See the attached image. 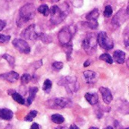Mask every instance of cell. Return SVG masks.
Returning <instances> with one entry per match:
<instances>
[{
  "label": "cell",
  "mask_w": 129,
  "mask_h": 129,
  "mask_svg": "<svg viewBox=\"0 0 129 129\" xmlns=\"http://www.w3.org/2000/svg\"><path fill=\"white\" fill-rule=\"evenodd\" d=\"M5 25H6V23H5L4 20H0V31H2V30L5 28Z\"/></svg>",
  "instance_id": "4dcf8cb0"
},
{
  "label": "cell",
  "mask_w": 129,
  "mask_h": 129,
  "mask_svg": "<svg viewBox=\"0 0 129 129\" xmlns=\"http://www.w3.org/2000/svg\"><path fill=\"white\" fill-rule=\"evenodd\" d=\"M62 82H63L62 85L65 86L67 91L70 93L76 92L79 88V85L76 78L73 76H67L63 78Z\"/></svg>",
  "instance_id": "8992f818"
},
{
  "label": "cell",
  "mask_w": 129,
  "mask_h": 129,
  "mask_svg": "<svg viewBox=\"0 0 129 129\" xmlns=\"http://www.w3.org/2000/svg\"><path fill=\"white\" fill-rule=\"evenodd\" d=\"M98 44V39L95 35L94 33H90L87 35V36L83 40L82 47L88 54H93L96 51Z\"/></svg>",
  "instance_id": "3957f363"
},
{
  "label": "cell",
  "mask_w": 129,
  "mask_h": 129,
  "mask_svg": "<svg viewBox=\"0 0 129 129\" xmlns=\"http://www.w3.org/2000/svg\"><path fill=\"white\" fill-rule=\"evenodd\" d=\"M38 92V88L32 87L29 90V98H27V105H30L35 99L36 93Z\"/></svg>",
  "instance_id": "e0dca14e"
},
{
  "label": "cell",
  "mask_w": 129,
  "mask_h": 129,
  "mask_svg": "<svg viewBox=\"0 0 129 129\" xmlns=\"http://www.w3.org/2000/svg\"><path fill=\"white\" fill-rule=\"evenodd\" d=\"M122 129H129V128H122Z\"/></svg>",
  "instance_id": "b9f144b4"
},
{
  "label": "cell",
  "mask_w": 129,
  "mask_h": 129,
  "mask_svg": "<svg viewBox=\"0 0 129 129\" xmlns=\"http://www.w3.org/2000/svg\"><path fill=\"white\" fill-rule=\"evenodd\" d=\"M52 102L54 105L53 107H60V108L67 107L71 104L70 101L67 98H56L54 101H52Z\"/></svg>",
  "instance_id": "30bf717a"
},
{
  "label": "cell",
  "mask_w": 129,
  "mask_h": 129,
  "mask_svg": "<svg viewBox=\"0 0 129 129\" xmlns=\"http://www.w3.org/2000/svg\"><path fill=\"white\" fill-rule=\"evenodd\" d=\"M98 39V43L99 44V45L103 48L105 50H111L113 48V42L112 39H110L107 33L105 32H101L97 37Z\"/></svg>",
  "instance_id": "5b68a950"
},
{
  "label": "cell",
  "mask_w": 129,
  "mask_h": 129,
  "mask_svg": "<svg viewBox=\"0 0 129 129\" xmlns=\"http://www.w3.org/2000/svg\"><path fill=\"white\" fill-rule=\"evenodd\" d=\"M63 64L62 62H59V61H56L54 63H52V67L54 69V70H60L63 68Z\"/></svg>",
  "instance_id": "83f0119b"
},
{
  "label": "cell",
  "mask_w": 129,
  "mask_h": 129,
  "mask_svg": "<svg viewBox=\"0 0 129 129\" xmlns=\"http://www.w3.org/2000/svg\"><path fill=\"white\" fill-rule=\"evenodd\" d=\"M37 113H38V112L36 110H32L31 112H29L27 114V116L25 117L24 120L26 121V122H32L33 119L37 116Z\"/></svg>",
  "instance_id": "cb8c5ba5"
},
{
  "label": "cell",
  "mask_w": 129,
  "mask_h": 129,
  "mask_svg": "<svg viewBox=\"0 0 129 129\" xmlns=\"http://www.w3.org/2000/svg\"><path fill=\"white\" fill-rule=\"evenodd\" d=\"M84 76L85 79V81L88 83L92 84L94 83L97 81V73L95 72H93L91 70H87L84 72Z\"/></svg>",
  "instance_id": "4fadbf2b"
},
{
  "label": "cell",
  "mask_w": 129,
  "mask_h": 129,
  "mask_svg": "<svg viewBox=\"0 0 129 129\" xmlns=\"http://www.w3.org/2000/svg\"><path fill=\"white\" fill-rule=\"evenodd\" d=\"M89 129H99V128H96V127H91Z\"/></svg>",
  "instance_id": "74e56055"
},
{
  "label": "cell",
  "mask_w": 129,
  "mask_h": 129,
  "mask_svg": "<svg viewBox=\"0 0 129 129\" xmlns=\"http://www.w3.org/2000/svg\"><path fill=\"white\" fill-rule=\"evenodd\" d=\"M38 11L42 14L44 16H48L50 14V9L47 5H42L38 8Z\"/></svg>",
  "instance_id": "ffe728a7"
},
{
  "label": "cell",
  "mask_w": 129,
  "mask_h": 129,
  "mask_svg": "<svg viewBox=\"0 0 129 129\" xmlns=\"http://www.w3.org/2000/svg\"><path fill=\"white\" fill-rule=\"evenodd\" d=\"M69 129H79V128H78L76 125H72L70 127V128Z\"/></svg>",
  "instance_id": "836d02e7"
},
{
  "label": "cell",
  "mask_w": 129,
  "mask_h": 129,
  "mask_svg": "<svg viewBox=\"0 0 129 129\" xmlns=\"http://www.w3.org/2000/svg\"><path fill=\"white\" fill-rule=\"evenodd\" d=\"M30 129H40L39 128V125L37 124V123H33L32 125H31V128Z\"/></svg>",
  "instance_id": "1f68e13d"
},
{
  "label": "cell",
  "mask_w": 129,
  "mask_h": 129,
  "mask_svg": "<svg viewBox=\"0 0 129 129\" xmlns=\"http://www.w3.org/2000/svg\"><path fill=\"white\" fill-rule=\"evenodd\" d=\"M125 20V11L122 9L120 10L113 17V23L117 26H120L122 23H123Z\"/></svg>",
  "instance_id": "7c38bea8"
},
{
  "label": "cell",
  "mask_w": 129,
  "mask_h": 129,
  "mask_svg": "<svg viewBox=\"0 0 129 129\" xmlns=\"http://www.w3.org/2000/svg\"><path fill=\"white\" fill-rule=\"evenodd\" d=\"M113 59L118 63H123L125 60V54L121 50H117L113 53Z\"/></svg>",
  "instance_id": "5bb4252c"
},
{
  "label": "cell",
  "mask_w": 129,
  "mask_h": 129,
  "mask_svg": "<svg viewBox=\"0 0 129 129\" xmlns=\"http://www.w3.org/2000/svg\"><path fill=\"white\" fill-rule=\"evenodd\" d=\"M113 14V8L110 5H107L105 7V9H104V14L105 17H109L112 15Z\"/></svg>",
  "instance_id": "484cf974"
},
{
  "label": "cell",
  "mask_w": 129,
  "mask_h": 129,
  "mask_svg": "<svg viewBox=\"0 0 129 129\" xmlns=\"http://www.w3.org/2000/svg\"><path fill=\"white\" fill-rule=\"evenodd\" d=\"M85 99L87 100V101L91 104V105H94L98 102V97L97 94L94 93H87L85 95Z\"/></svg>",
  "instance_id": "2e32d148"
},
{
  "label": "cell",
  "mask_w": 129,
  "mask_h": 129,
  "mask_svg": "<svg viewBox=\"0 0 129 129\" xmlns=\"http://www.w3.org/2000/svg\"><path fill=\"white\" fill-rule=\"evenodd\" d=\"M53 2H58V1H60V0H52Z\"/></svg>",
  "instance_id": "ab89813d"
},
{
  "label": "cell",
  "mask_w": 129,
  "mask_h": 129,
  "mask_svg": "<svg viewBox=\"0 0 129 129\" xmlns=\"http://www.w3.org/2000/svg\"><path fill=\"white\" fill-rule=\"evenodd\" d=\"M31 79H32L31 76L28 73H25L21 77V82L22 84H27L31 81Z\"/></svg>",
  "instance_id": "d4e9b609"
},
{
  "label": "cell",
  "mask_w": 129,
  "mask_h": 129,
  "mask_svg": "<svg viewBox=\"0 0 129 129\" xmlns=\"http://www.w3.org/2000/svg\"><path fill=\"white\" fill-rule=\"evenodd\" d=\"M13 45L21 53L28 54L30 52V47L28 45V43L23 40L20 39H14L12 42Z\"/></svg>",
  "instance_id": "52a82bcc"
},
{
  "label": "cell",
  "mask_w": 129,
  "mask_h": 129,
  "mask_svg": "<svg viewBox=\"0 0 129 129\" xmlns=\"http://www.w3.org/2000/svg\"><path fill=\"white\" fill-rule=\"evenodd\" d=\"M38 36H39V33L36 32L35 25H31V26H28L21 33L22 38L26 39H31V40L37 39Z\"/></svg>",
  "instance_id": "ba28073f"
},
{
  "label": "cell",
  "mask_w": 129,
  "mask_h": 129,
  "mask_svg": "<svg viewBox=\"0 0 129 129\" xmlns=\"http://www.w3.org/2000/svg\"><path fill=\"white\" fill-rule=\"evenodd\" d=\"M2 57H3L4 59H5V60L9 63V64H10L11 66H14V57H13L12 56L5 54H4V55L2 56Z\"/></svg>",
  "instance_id": "4316f807"
},
{
  "label": "cell",
  "mask_w": 129,
  "mask_h": 129,
  "mask_svg": "<svg viewBox=\"0 0 129 129\" xmlns=\"http://www.w3.org/2000/svg\"><path fill=\"white\" fill-rule=\"evenodd\" d=\"M13 117V112L8 109L0 110V118L4 120H11Z\"/></svg>",
  "instance_id": "9a60e30c"
},
{
  "label": "cell",
  "mask_w": 129,
  "mask_h": 129,
  "mask_svg": "<svg viewBox=\"0 0 129 129\" xmlns=\"http://www.w3.org/2000/svg\"><path fill=\"white\" fill-rule=\"evenodd\" d=\"M100 59L108 63H113V58L111 57L110 54H107V53H105V54H103L100 56Z\"/></svg>",
  "instance_id": "7402d4cb"
},
{
  "label": "cell",
  "mask_w": 129,
  "mask_h": 129,
  "mask_svg": "<svg viewBox=\"0 0 129 129\" xmlns=\"http://www.w3.org/2000/svg\"><path fill=\"white\" fill-rule=\"evenodd\" d=\"M51 120L54 123L61 124L64 122V118L63 117V116L60 114H54L51 116Z\"/></svg>",
  "instance_id": "44dd1931"
},
{
  "label": "cell",
  "mask_w": 129,
  "mask_h": 129,
  "mask_svg": "<svg viewBox=\"0 0 129 129\" xmlns=\"http://www.w3.org/2000/svg\"><path fill=\"white\" fill-rule=\"evenodd\" d=\"M68 13V6L64 4L61 7L57 5H54L50 9L51 21L54 24H58L61 23Z\"/></svg>",
  "instance_id": "6da1fadb"
},
{
  "label": "cell",
  "mask_w": 129,
  "mask_h": 129,
  "mask_svg": "<svg viewBox=\"0 0 129 129\" xmlns=\"http://www.w3.org/2000/svg\"><path fill=\"white\" fill-rule=\"evenodd\" d=\"M127 13L129 14V3H128V8H127Z\"/></svg>",
  "instance_id": "8d00e7d4"
},
{
  "label": "cell",
  "mask_w": 129,
  "mask_h": 129,
  "mask_svg": "<svg viewBox=\"0 0 129 129\" xmlns=\"http://www.w3.org/2000/svg\"><path fill=\"white\" fill-rule=\"evenodd\" d=\"M90 63H91L90 60H86V61L84 63V67H88V66L90 65Z\"/></svg>",
  "instance_id": "d6a6232c"
},
{
  "label": "cell",
  "mask_w": 129,
  "mask_h": 129,
  "mask_svg": "<svg viewBox=\"0 0 129 129\" xmlns=\"http://www.w3.org/2000/svg\"><path fill=\"white\" fill-rule=\"evenodd\" d=\"M51 86H52V82L51 80L49 79H46L45 82H44V84H43V90L44 91H45L46 93H48L51 88Z\"/></svg>",
  "instance_id": "603a6c76"
},
{
  "label": "cell",
  "mask_w": 129,
  "mask_h": 129,
  "mask_svg": "<svg viewBox=\"0 0 129 129\" xmlns=\"http://www.w3.org/2000/svg\"><path fill=\"white\" fill-rule=\"evenodd\" d=\"M76 33V27L74 26H65L58 33V39L63 45H67L71 44L73 33Z\"/></svg>",
  "instance_id": "7a4b0ae2"
},
{
  "label": "cell",
  "mask_w": 129,
  "mask_h": 129,
  "mask_svg": "<svg viewBox=\"0 0 129 129\" xmlns=\"http://www.w3.org/2000/svg\"><path fill=\"white\" fill-rule=\"evenodd\" d=\"M19 78V75L18 73L14 72V71H11V72H9L8 73H5V74H2L0 76V79H5V80H7L10 82H14L15 81H17Z\"/></svg>",
  "instance_id": "8fae6325"
},
{
  "label": "cell",
  "mask_w": 129,
  "mask_h": 129,
  "mask_svg": "<svg viewBox=\"0 0 129 129\" xmlns=\"http://www.w3.org/2000/svg\"><path fill=\"white\" fill-rule=\"evenodd\" d=\"M36 14V8L33 4H26L20 10V20L22 23H26L33 19Z\"/></svg>",
  "instance_id": "277c9868"
},
{
  "label": "cell",
  "mask_w": 129,
  "mask_h": 129,
  "mask_svg": "<svg viewBox=\"0 0 129 129\" xmlns=\"http://www.w3.org/2000/svg\"><path fill=\"white\" fill-rule=\"evenodd\" d=\"M55 129H68V128H66V127L59 126V127H57V128H55Z\"/></svg>",
  "instance_id": "e575fe53"
},
{
  "label": "cell",
  "mask_w": 129,
  "mask_h": 129,
  "mask_svg": "<svg viewBox=\"0 0 129 129\" xmlns=\"http://www.w3.org/2000/svg\"><path fill=\"white\" fill-rule=\"evenodd\" d=\"M126 45H128L129 46V42H126V44H125Z\"/></svg>",
  "instance_id": "60d3db41"
},
{
  "label": "cell",
  "mask_w": 129,
  "mask_h": 129,
  "mask_svg": "<svg viewBox=\"0 0 129 129\" xmlns=\"http://www.w3.org/2000/svg\"><path fill=\"white\" fill-rule=\"evenodd\" d=\"M99 17V11L98 8H95L94 10H92L91 11H90L87 15H86V20L88 21H91V20H98Z\"/></svg>",
  "instance_id": "ac0fdd59"
},
{
  "label": "cell",
  "mask_w": 129,
  "mask_h": 129,
  "mask_svg": "<svg viewBox=\"0 0 129 129\" xmlns=\"http://www.w3.org/2000/svg\"><path fill=\"white\" fill-rule=\"evenodd\" d=\"M11 39L10 36H5L3 34H0V42L2 43H6L8 42Z\"/></svg>",
  "instance_id": "f1b7e54d"
},
{
  "label": "cell",
  "mask_w": 129,
  "mask_h": 129,
  "mask_svg": "<svg viewBox=\"0 0 129 129\" xmlns=\"http://www.w3.org/2000/svg\"><path fill=\"white\" fill-rule=\"evenodd\" d=\"M127 66H128V67L129 68V58H128V60H127Z\"/></svg>",
  "instance_id": "f35d334b"
},
{
  "label": "cell",
  "mask_w": 129,
  "mask_h": 129,
  "mask_svg": "<svg viewBox=\"0 0 129 129\" xmlns=\"http://www.w3.org/2000/svg\"><path fill=\"white\" fill-rule=\"evenodd\" d=\"M11 96H12V98H13L16 102H17L18 104H22V105L25 104V100H24V98H23L20 94H18L17 92L14 91V92L11 94Z\"/></svg>",
  "instance_id": "d6986e66"
},
{
  "label": "cell",
  "mask_w": 129,
  "mask_h": 129,
  "mask_svg": "<svg viewBox=\"0 0 129 129\" xmlns=\"http://www.w3.org/2000/svg\"><path fill=\"white\" fill-rule=\"evenodd\" d=\"M99 91H100V92H101V94L102 95L104 101L107 104H110L111 101H113V95H112V93H111L110 90L108 89L107 88H105V87H101L99 88Z\"/></svg>",
  "instance_id": "9c48e42d"
},
{
  "label": "cell",
  "mask_w": 129,
  "mask_h": 129,
  "mask_svg": "<svg viewBox=\"0 0 129 129\" xmlns=\"http://www.w3.org/2000/svg\"><path fill=\"white\" fill-rule=\"evenodd\" d=\"M82 1L83 0H71L73 5L76 7H80L82 5Z\"/></svg>",
  "instance_id": "f546056e"
},
{
  "label": "cell",
  "mask_w": 129,
  "mask_h": 129,
  "mask_svg": "<svg viewBox=\"0 0 129 129\" xmlns=\"http://www.w3.org/2000/svg\"><path fill=\"white\" fill-rule=\"evenodd\" d=\"M104 129H113V127H111V126H107L106 128H104Z\"/></svg>",
  "instance_id": "d590c367"
}]
</instances>
